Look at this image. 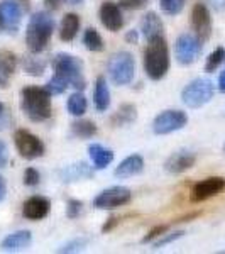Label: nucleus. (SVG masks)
<instances>
[{"label":"nucleus","instance_id":"1","mask_svg":"<svg viewBox=\"0 0 225 254\" xmlns=\"http://www.w3.org/2000/svg\"><path fill=\"white\" fill-rule=\"evenodd\" d=\"M20 109L32 122H44L53 116L51 93L46 88L29 85L20 90Z\"/></svg>","mask_w":225,"mask_h":254},{"label":"nucleus","instance_id":"2","mask_svg":"<svg viewBox=\"0 0 225 254\" xmlns=\"http://www.w3.org/2000/svg\"><path fill=\"white\" fill-rule=\"evenodd\" d=\"M169 48H168L165 36L147 41L144 56H142V66H144L146 75L153 81L163 80L169 71Z\"/></svg>","mask_w":225,"mask_h":254},{"label":"nucleus","instance_id":"3","mask_svg":"<svg viewBox=\"0 0 225 254\" xmlns=\"http://www.w3.org/2000/svg\"><path fill=\"white\" fill-rule=\"evenodd\" d=\"M55 19L46 10H39L29 17L26 27V44L32 55H39L48 48L55 31Z\"/></svg>","mask_w":225,"mask_h":254},{"label":"nucleus","instance_id":"4","mask_svg":"<svg viewBox=\"0 0 225 254\" xmlns=\"http://www.w3.org/2000/svg\"><path fill=\"white\" fill-rule=\"evenodd\" d=\"M51 66L56 75L63 76L69 83V87L83 92L87 88V80L83 75V61L73 55L59 53L51 60Z\"/></svg>","mask_w":225,"mask_h":254},{"label":"nucleus","instance_id":"5","mask_svg":"<svg viewBox=\"0 0 225 254\" xmlns=\"http://www.w3.org/2000/svg\"><path fill=\"white\" fill-rule=\"evenodd\" d=\"M107 71L115 85H129L136 76V60L129 51H117L110 56Z\"/></svg>","mask_w":225,"mask_h":254},{"label":"nucleus","instance_id":"6","mask_svg":"<svg viewBox=\"0 0 225 254\" xmlns=\"http://www.w3.org/2000/svg\"><path fill=\"white\" fill-rule=\"evenodd\" d=\"M214 83L208 78H195L181 92V102L190 109H200L214 97Z\"/></svg>","mask_w":225,"mask_h":254},{"label":"nucleus","instance_id":"7","mask_svg":"<svg viewBox=\"0 0 225 254\" xmlns=\"http://www.w3.org/2000/svg\"><path fill=\"white\" fill-rule=\"evenodd\" d=\"M14 144L19 156L24 159H38L43 158L46 153V146L36 134L29 132L26 129H17L14 132Z\"/></svg>","mask_w":225,"mask_h":254},{"label":"nucleus","instance_id":"8","mask_svg":"<svg viewBox=\"0 0 225 254\" xmlns=\"http://www.w3.org/2000/svg\"><path fill=\"white\" fill-rule=\"evenodd\" d=\"M130 200H132V191L127 187H110L95 196L93 207L98 210H115L130 203Z\"/></svg>","mask_w":225,"mask_h":254},{"label":"nucleus","instance_id":"9","mask_svg":"<svg viewBox=\"0 0 225 254\" xmlns=\"http://www.w3.org/2000/svg\"><path fill=\"white\" fill-rule=\"evenodd\" d=\"M202 51L203 43L195 34L178 36L176 44H174V56H176L179 64H185V66L193 64L202 56Z\"/></svg>","mask_w":225,"mask_h":254},{"label":"nucleus","instance_id":"10","mask_svg":"<svg viewBox=\"0 0 225 254\" xmlns=\"http://www.w3.org/2000/svg\"><path fill=\"white\" fill-rule=\"evenodd\" d=\"M188 124V116L183 110H165L158 114L153 121V132L156 136H166V134L176 132Z\"/></svg>","mask_w":225,"mask_h":254},{"label":"nucleus","instance_id":"11","mask_svg":"<svg viewBox=\"0 0 225 254\" xmlns=\"http://www.w3.org/2000/svg\"><path fill=\"white\" fill-rule=\"evenodd\" d=\"M224 190H225V178H222V176H210V178H205L202 182L195 183L190 191V200L193 203L205 202V200L212 198V196L222 193Z\"/></svg>","mask_w":225,"mask_h":254},{"label":"nucleus","instance_id":"12","mask_svg":"<svg viewBox=\"0 0 225 254\" xmlns=\"http://www.w3.org/2000/svg\"><path fill=\"white\" fill-rule=\"evenodd\" d=\"M191 29L202 43L210 39L212 36V15L208 7L203 2H196L191 9Z\"/></svg>","mask_w":225,"mask_h":254},{"label":"nucleus","instance_id":"13","mask_svg":"<svg viewBox=\"0 0 225 254\" xmlns=\"http://www.w3.org/2000/svg\"><path fill=\"white\" fill-rule=\"evenodd\" d=\"M22 5L19 0H2L0 2V15H2V29L15 34L22 22Z\"/></svg>","mask_w":225,"mask_h":254},{"label":"nucleus","instance_id":"14","mask_svg":"<svg viewBox=\"0 0 225 254\" xmlns=\"http://www.w3.org/2000/svg\"><path fill=\"white\" fill-rule=\"evenodd\" d=\"M98 17H100L102 26L110 32H118L124 27V15H122L120 5L112 0H104L98 9Z\"/></svg>","mask_w":225,"mask_h":254},{"label":"nucleus","instance_id":"15","mask_svg":"<svg viewBox=\"0 0 225 254\" xmlns=\"http://www.w3.org/2000/svg\"><path fill=\"white\" fill-rule=\"evenodd\" d=\"M49 210H51V202H49L46 196H41V195L29 196V198L22 203L24 219L32 220V222L46 219L49 215Z\"/></svg>","mask_w":225,"mask_h":254},{"label":"nucleus","instance_id":"16","mask_svg":"<svg viewBox=\"0 0 225 254\" xmlns=\"http://www.w3.org/2000/svg\"><path fill=\"white\" fill-rule=\"evenodd\" d=\"M93 166H90L88 163L80 161V163H73L69 166H64L58 170V178L63 183H76L81 180H88L93 176Z\"/></svg>","mask_w":225,"mask_h":254},{"label":"nucleus","instance_id":"17","mask_svg":"<svg viewBox=\"0 0 225 254\" xmlns=\"http://www.w3.org/2000/svg\"><path fill=\"white\" fill-rule=\"evenodd\" d=\"M195 163L196 156L193 153H190V151H178V153H173L165 161V170L171 175H181L190 170V168H193Z\"/></svg>","mask_w":225,"mask_h":254},{"label":"nucleus","instance_id":"18","mask_svg":"<svg viewBox=\"0 0 225 254\" xmlns=\"http://www.w3.org/2000/svg\"><path fill=\"white\" fill-rule=\"evenodd\" d=\"M142 171H144V158L141 154H130L124 161H120V165L115 168L113 175L117 178L124 180V178H132L136 175H141Z\"/></svg>","mask_w":225,"mask_h":254},{"label":"nucleus","instance_id":"19","mask_svg":"<svg viewBox=\"0 0 225 254\" xmlns=\"http://www.w3.org/2000/svg\"><path fill=\"white\" fill-rule=\"evenodd\" d=\"M141 34L144 36L146 41H151L154 38L165 34V24L156 12H147L141 19Z\"/></svg>","mask_w":225,"mask_h":254},{"label":"nucleus","instance_id":"20","mask_svg":"<svg viewBox=\"0 0 225 254\" xmlns=\"http://www.w3.org/2000/svg\"><path fill=\"white\" fill-rule=\"evenodd\" d=\"M32 243V234L29 231H17L14 234L7 236L5 239L2 241L0 248L5 253H17L22 251V249H27Z\"/></svg>","mask_w":225,"mask_h":254},{"label":"nucleus","instance_id":"21","mask_svg":"<svg viewBox=\"0 0 225 254\" xmlns=\"http://www.w3.org/2000/svg\"><path fill=\"white\" fill-rule=\"evenodd\" d=\"M81 26L80 15L75 14V12H68L63 19H61L59 24V39L64 41V43H71L73 39L76 38Z\"/></svg>","mask_w":225,"mask_h":254},{"label":"nucleus","instance_id":"22","mask_svg":"<svg viewBox=\"0 0 225 254\" xmlns=\"http://www.w3.org/2000/svg\"><path fill=\"white\" fill-rule=\"evenodd\" d=\"M88 154L92 158L95 170H105L109 165H112L113 158H115L112 149H107V147L98 144V142H93V144L88 146Z\"/></svg>","mask_w":225,"mask_h":254},{"label":"nucleus","instance_id":"23","mask_svg":"<svg viewBox=\"0 0 225 254\" xmlns=\"http://www.w3.org/2000/svg\"><path fill=\"white\" fill-rule=\"evenodd\" d=\"M93 102L98 112H105L110 107V90L105 76H98L95 81V92H93Z\"/></svg>","mask_w":225,"mask_h":254},{"label":"nucleus","instance_id":"24","mask_svg":"<svg viewBox=\"0 0 225 254\" xmlns=\"http://www.w3.org/2000/svg\"><path fill=\"white\" fill-rule=\"evenodd\" d=\"M137 119V109L134 104H122L120 107L117 109V112L113 114L112 119H110V124L113 127H124L132 124Z\"/></svg>","mask_w":225,"mask_h":254},{"label":"nucleus","instance_id":"25","mask_svg":"<svg viewBox=\"0 0 225 254\" xmlns=\"http://www.w3.org/2000/svg\"><path fill=\"white\" fill-rule=\"evenodd\" d=\"M87 107H88V102H87V97L83 95V92L76 90L75 93H71L66 102V109L71 116L75 117H81L85 112H87Z\"/></svg>","mask_w":225,"mask_h":254},{"label":"nucleus","instance_id":"26","mask_svg":"<svg viewBox=\"0 0 225 254\" xmlns=\"http://www.w3.org/2000/svg\"><path fill=\"white\" fill-rule=\"evenodd\" d=\"M71 132H73V136H76L80 139H90L98 132V129H97V124L93 121L80 119V121H75L71 124Z\"/></svg>","mask_w":225,"mask_h":254},{"label":"nucleus","instance_id":"27","mask_svg":"<svg viewBox=\"0 0 225 254\" xmlns=\"http://www.w3.org/2000/svg\"><path fill=\"white\" fill-rule=\"evenodd\" d=\"M17 69V56L12 51L2 49L0 51V73L5 80H9V76H12Z\"/></svg>","mask_w":225,"mask_h":254},{"label":"nucleus","instance_id":"28","mask_svg":"<svg viewBox=\"0 0 225 254\" xmlns=\"http://www.w3.org/2000/svg\"><path fill=\"white\" fill-rule=\"evenodd\" d=\"M46 66H48L46 61H44L43 58H36V56H32V53H31V56H26V58L22 60L24 71L31 76H41L44 71H46Z\"/></svg>","mask_w":225,"mask_h":254},{"label":"nucleus","instance_id":"29","mask_svg":"<svg viewBox=\"0 0 225 254\" xmlns=\"http://www.w3.org/2000/svg\"><path fill=\"white\" fill-rule=\"evenodd\" d=\"M83 44H85V48L92 53H102L105 49L104 39H102V36L98 34V31L93 29V27H88V29L85 31Z\"/></svg>","mask_w":225,"mask_h":254},{"label":"nucleus","instance_id":"30","mask_svg":"<svg viewBox=\"0 0 225 254\" xmlns=\"http://www.w3.org/2000/svg\"><path fill=\"white\" fill-rule=\"evenodd\" d=\"M44 88L51 93V97H55V95H61L63 92H66V88H69V83L63 78V76H59L55 73V75L48 80V83Z\"/></svg>","mask_w":225,"mask_h":254},{"label":"nucleus","instance_id":"31","mask_svg":"<svg viewBox=\"0 0 225 254\" xmlns=\"http://www.w3.org/2000/svg\"><path fill=\"white\" fill-rule=\"evenodd\" d=\"M225 61V49L224 48H217L214 49V51L208 55V58H207V63H205V71L207 73H212V71H215L217 68L220 66Z\"/></svg>","mask_w":225,"mask_h":254},{"label":"nucleus","instance_id":"32","mask_svg":"<svg viewBox=\"0 0 225 254\" xmlns=\"http://www.w3.org/2000/svg\"><path fill=\"white\" fill-rule=\"evenodd\" d=\"M186 0H159V7L168 15H178L185 9Z\"/></svg>","mask_w":225,"mask_h":254},{"label":"nucleus","instance_id":"33","mask_svg":"<svg viewBox=\"0 0 225 254\" xmlns=\"http://www.w3.org/2000/svg\"><path fill=\"white\" fill-rule=\"evenodd\" d=\"M87 246H88L87 237H76V239H73V241H69V243L64 244L63 248H59L58 253H61V254H64V253H66V254L80 253V251H83Z\"/></svg>","mask_w":225,"mask_h":254},{"label":"nucleus","instance_id":"34","mask_svg":"<svg viewBox=\"0 0 225 254\" xmlns=\"http://www.w3.org/2000/svg\"><path fill=\"white\" fill-rule=\"evenodd\" d=\"M185 236V231H174V232H166V234H163L161 237H158V241H154L153 244V249L154 251H158V249H163L165 246L174 243V241H178L179 237Z\"/></svg>","mask_w":225,"mask_h":254},{"label":"nucleus","instance_id":"35","mask_svg":"<svg viewBox=\"0 0 225 254\" xmlns=\"http://www.w3.org/2000/svg\"><path fill=\"white\" fill-rule=\"evenodd\" d=\"M169 231V224H159V225H154L147 234L142 237V244H147V243H154L158 237H161L163 234Z\"/></svg>","mask_w":225,"mask_h":254},{"label":"nucleus","instance_id":"36","mask_svg":"<svg viewBox=\"0 0 225 254\" xmlns=\"http://www.w3.org/2000/svg\"><path fill=\"white\" fill-rule=\"evenodd\" d=\"M81 210H83V202H81V200H75V198L68 200V207H66L68 219H76V217H80Z\"/></svg>","mask_w":225,"mask_h":254},{"label":"nucleus","instance_id":"37","mask_svg":"<svg viewBox=\"0 0 225 254\" xmlns=\"http://www.w3.org/2000/svg\"><path fill=\"white\" fill-rule=\"evenodd\" d=\"M24 185L26 187H36V185H39V182H41V175H39V171L36 170V168H27L26 171H24Z\"/></svg>","mask_w":225,"mask_h":254},{"label":"nucleus","instance_id":"38","mask_svg":"<svg viewBox=\"0 0 225 254\" xmlns=\"http://www.w3.org/2000/svg\"><path fill=\"white\" fill-rule=\"evenodd\" d=\"M147 2L149 0H118V5H120V9L125 10H139L146 7Z\"/></svg>","mask_w":225,"mask_h":254},{"label":"nucleus","instance_id":"39","mask_svg":"<svg viewBox=\"0 0 225 254\" xmlns=\"http://www.w3.org/2000/svg\"><path fill=\"white\" fill-rule=\"evenodd\" d=\"M10 124V117L7 114V109H5V104L0 102V130L7 129V126Z\"/></svg>","mask_w":225,"mask_h":254},{"label":"nucleus","instance_id":"40","mask_svg":"<svg viewBox=\"0 0 225 254\" xmlns=\"http://www.w3.org/2000/svg\"><path fill=\"white\" fill-rule=\"evenodd\" d=\"M7 163H9V149H7L5 142L0 141V170L5 168Z\"/></svg>","mask_w":225,"mask_h":254},{"label":"nucleus","instance_id":"41","mask_svg":"<svg viewBox=\"0 0 225 254\" xmlns=\"http://www.w3.org/2000/svg\"><path fill=\"white\" fill-rule=\"evenodd\" d=\"M118 224H120V219H118V217H110L107 222L102 225V232H104V234H107V232L113 231V229H115Z\"/></svg>","mask_w":225,"mask_h":254},{"label":"nucleus","instance_id":"42","mask_svg":"<svg viewBox=\"0 0 225 254\" xmlns=\"http://www.w3.org/2000/svg\"><path fill=\"white\" fill-rule=\"evenodd\" d=\"M125 43H129V44H137V43H139V31H136V29L127 31V34H125Z\"/></svg>","mask_w":225,"mask_h":254},{"label":"nucleus","instance_id":"43","mask_svg":"<svg viewBox=\"0 0 225 254\" xmlns=\"http://www.w3.org/2000/svg\"><path fill=\"white\" fill-rule=\"evenodd\" d=\"M61 2H63V0H44V3H46V7L49 10H58L61 7Z\"/></svg>","mask_w":225,"mask_h":254},{"label":"nucleus","instance_id":"44","mask_svg":"<svg viewBox=\"0 0 225 254\" xmlns=\"http://www.w3.org/2000/svg\"><path fill=\"white\" fill-rule=\"evenodd\" d=\"M5 195H7V183H5V178H3V176H0V203L3 202Z\"/></svg>","mask_w":225,"mask_h":254},{"label":"nucleus","instance_id":"45","mask_svg":"<svg viewBox=\"0 0 225 254\" xmlns=\"http://www.w3.org/2000/svg\"><path fill=\"white\" fill-rule=\"evenodd\" d=\"M210 3L215 10H225V0H210Z\"/></svg>","mask_w":225,"mask_h":254},{"label":"nucleus","instance_id":"46","mask_svg":"<svg viewBox=\"0 0 225 254\" xmlns=\"http://www.w3.org/2000/svg\"><path fill=\"white\" fill-rule=\"evenodd\" d=\"M219 90L222 93H225V71L220 73V76H219Z\"/></svg>","mask_w":225,"mask_h":254},{"label":"nucleus","instance_id":"47","mask_svg":"<svg viewBox=\"0 0 225 254\" xmlns=\"http://www.w3.org/2000/svg\"><path fill=\"white\" fill-rule=\"evenodd\" d=\"M7 83H9V80H5V78H3V76H2V73H0V87H2V88H5V87H7Z\"/></svg>","mask_w":225,"mask_h":254},{"label":"nucleus","instance_id":"48","mask_svg":"<svg viewBox=\"0 0 225 254\" xmlns=\"http://www.w3.org/2000/svg\"><path fill=\"white\" fill-rule=\"evenodd\" d=\"M66 2L69 3V5H80L83 0H66Z\"/></svg>","mask_w":225,"mask_h":254},{"label":"nucleus","instance_id":"49","mask_svg":"<svg viewBox=\"0 0 225 254\" xmlns=\"http://www.w3.org/2000/svg\"><path fill=\"white\" fill-rule=\"evenodd\" d=\"M2 27H3L2 26V15H0V29H2Z\"/></svg>","mask_w":225,"mask_h":254},{"label":"nucleus","instance_id":"50","mask_svg":"<svg viewBox=\"0 0 225 254\" xmlns=\"http://www.w3.org/2000/svg\"><path fill=\"white\" fill-rule=\"evenodd\" d=\"M224 151H225V144H224Z\"/></svg>","mask_w":225,"mask_h":254}]
</instances>
